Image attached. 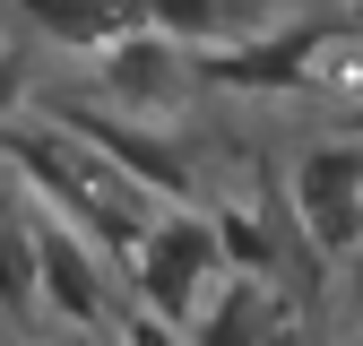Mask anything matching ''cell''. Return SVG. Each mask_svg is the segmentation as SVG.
Segmentation results:
<instances>
[{
    "label": "cell",
    "mask_w": 363,
    "mask_h": 346,
    "mask_svg": "<svg viewBox=\"0 0 363 346\" xmlns=\"http://www.w3.org/2000/svg\"><path fill=\"white\" fill-rule=\"evenodd\" d=\"M18 346H104V337H78L69 329V337H18Z\"/></svg>",
    "instance_id": "13"
},
{
    "label": "cell",
    "mask_w": 363,
    "mask_h": 346,
    "mask_svg": "<svg viewBox=\"0 0 363 346\" xmlns=\"http://www.w3.org/2000/svg\"><path fill=\"white\" fill-rule=\"evenodd\" d=\"M26 26H43L52 43H69V52H113V43L139 26V9L130 0H18Z\"/></svg>",
    "instance_id": "9"
},
{
    "label": "cell",
    "mask_w": 363,
    "mask_h": 346,
    "mask_svg": "<svg viewBox=\"0 0 363 346\" xmlns=\"http://www.w3.org/2000/svg\"><path fill=\"white\" fill-rule=\"evenodd\" d=\"M0 320L18 337H35V320H43V303H35V242H26V216L9 208V191H0Z\"/></svg>",
    "instance_id": "10"
},
{
    "label": "cell",
    "mask_w": 363,
    "mask_h": 346,
    "mask_svg": "<svg viewBox=\"0 0 363 346\" xmlns=\"http://www.w3.org/2000/svg\"><path fill=\"white\" fill-rule=\"evenodd\" d=\"M52 130L61 139H78V147H96L113 173H130L156 208H191V156H182L173 139H156L147 121H130V113H96V104H52Z\"/></svg>",
    "instance_id": "5"
},
{
    "label": "cell",
    "mask_w": 363,
    "mask_h": 346,
    "mask_svg": "<svg viewBox=\"0 0 363 346\" xmlns=\"http://www.w3.org/2000/svg\"><path fill=\"white\" fill-rule=\"evenodd\" d=\"M104 86H113V113H130V121H156V113H182L191 61H182L164 35L130 26V35L113 43V52H104Z\"/></svg>",
    "instance_id": "7"
},
{
    "label": "cell",
    "mask_w": 363,
    "mask_h": 346,
    "mask_svg": "<svg viewBox=\"0 0 363 346\" xmlns=\"http://www.w3.org/2000/svg\"><path fill=\"white\" fill-rule=\"evenodd\" d=\"M354 18H363V0H354Z\"/></svg>",
    "instance_id": "14"
},
{
    "label": "cell",
    "mask_w": 363,
    "mask_h": 346,
    "mask_svg": "<svg viewBox=\"0 0 363 346\" xmlns=\"http://www.w3.org/2000/svg\"><path fill=\"white\" fill-rule=\"evenodd\" d=\"M0 164L18 173V182L35 191V208L43 216H61L69 234H86L113 269L130 260V242H139L147 225H156V199L130 182V173H113L96 147H78V139H61L52 121L43 130H18V121H0Z\"/></svg>",
    "instance_id": "1"
},
{
    "label": "cell",
    "mask_w": 363,
    "mask_h": 346,
    "mask_svg": "<svg viewBox=\"0 0 363 346\" xmlns=\"http://www.w3.org/2000/svg\"><path fill=\"white\" fill-rule=\"evenodd\" d=\"M26 242H35V303L43 312H61L78 337H104L113 320H121V277H113V260L86 242V234H69L61 216H26Z\"/></svg>",
    "instance_id": "4"
},
{
    "label": "cell",
    "mask_w": 363,
    "mask_h": 346,
    "mask_svg": "<svg viewBox=\"0 0 363 346\" xmlns=\"http://www.w3.org/2000/svg\"><path fill=\"white\" fill-rule=\"evenodd\" d=\"M286 216L320 269H354L363 260V139L303 147L286 173Z\"/></svg>",
    "instance_id": "3"
},
{
    "label": "cell",
    "mask_w": 363,
    "mask_h": 346,
    "mask_svg": "<svg viewBox=\"0 0 363 346\" xmlns=\"http://www.w3.org/2000/svg\"><path fill=\"white\" fill-rule=\"evenodd\" d=\"M121 286H130V312H147V320H164L182 337L208 312V294L225 286L208 208H156V225L130 242V260H121Z\"/></svg>",
    "instance_id": "2"
},
{
    "label": "cell",
    "mask_w": 363,
    "mask_h": 346,
    "mask_svg": "<svg viewBox=\"0 0 363 346\" xmlns=\"http://www.w3.org/2000/svg\"><path fill=\"white\" fill-rule=\"evenodd\" d=\"M26 86H35V78H26V61H18V52H0V121L26 104Z\"/></svg>",
    "instance_id": "11"
},
{
    "label": "cell",
    "mask_w": 363,
    "mask_h": 346,
    "mask_svg": "<svg viewBox=\"0 0 363 346\" xmlns=\"http://www.w3.org/2000/svg\"><path fill=\"white\" fill-rule=\"evenodd\" d=\"M268 329H277V303H268V286L225 277V286L208 294V312L182 329V346H268Z\"/></svg>",
    "instance_id": "8"
},
{
    "label": "cell",
    "mask_w": 363,
    "mask_h": 346,
    "mask_svg": "<svg viewBox=\"0 0 363 346\" xmlns=\"http://www.w3.org/2000/svg\"><path fill=\"white\" fill-rule=\"evenodd\" d=\"M320 43H329V26L286 18V26H259V35H234V43H208V52H191V78H208V86H259V96H286V86H303V78H311Z\"/></svg>",
    "instance_id": "6"
},
{
    "label": "cell",
    "mask_w": 363,
    "mask_h": 346,
    "mask_svg": "<svg viewBox=\"0 0 363 346\" xmlns=\"http://www.w3.org/2000/svg\"><path fill=\"white\" fill-rule=\"evenodd\" d=\"M268 346H311V337H303L294 320H277V329H268Z\"/></svg>",
    "instance_id": "12"
}]
</instances>
